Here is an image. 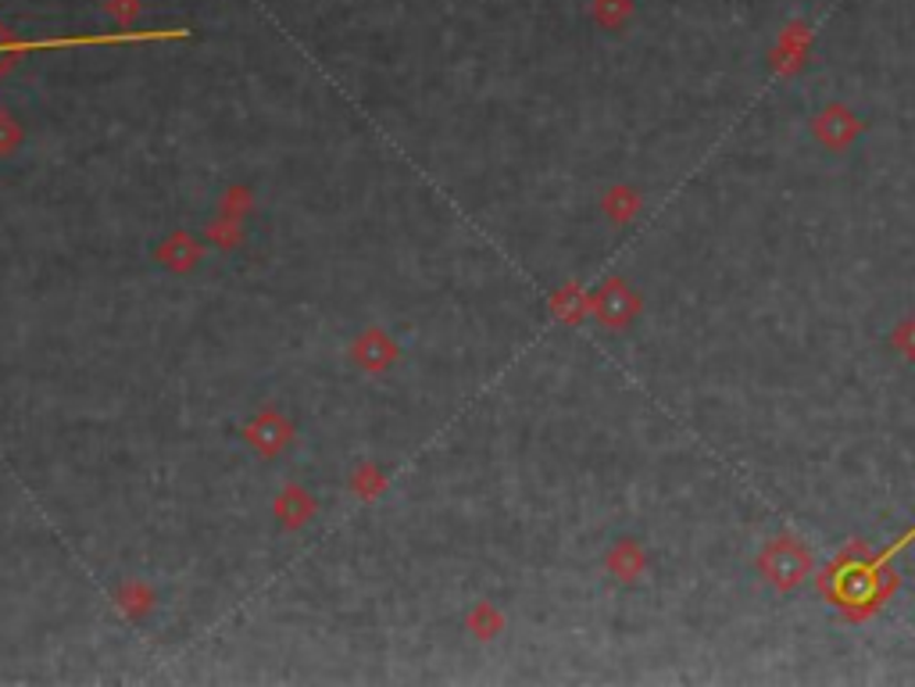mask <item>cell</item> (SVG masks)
Wrapping results in <instances>:
<instances>
[{"mask_svg": "<svg viewBox=\"0 0 915 687\" xmlns=\"http://www.w3.org/2000/svg\"><path fill=\"white\" fill-rule=\"evenodd\" d=\"M186 29H143V33H94V36H57V40H4V54H29V51H57V47H105V43H147V40H183Z\"/></svg>", "mask_w": 915, "mask_h": 687, "instance_id": "1", "label": "cell"}]
</instances>
